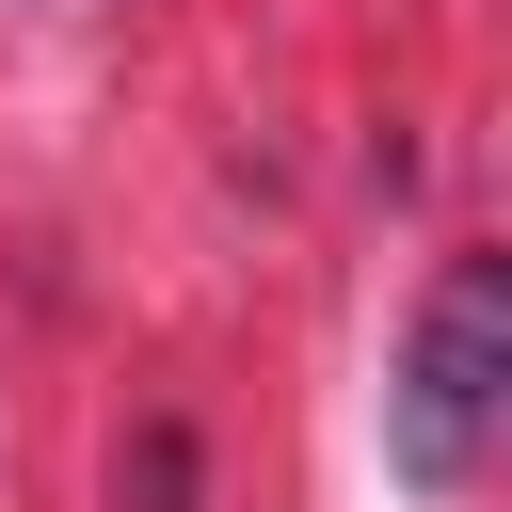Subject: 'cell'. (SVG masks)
<instances>
[{
  "instance_id": "6da1fadb",
  "label": "cell",
  "mask_w": 512,
  "mask_h": 512,
  "mask_svg": "<svg viewBox=\"0 0 512 512\" xmlns=\"http://www.w3.org/2000/svg\"><path fill=\"white\" fill-rule=\"evenodd\" d=\"M496 416H512V256H448L416 336H400V368H384V464L416 496H464Z\"/></svg>"
}]
</instances>
